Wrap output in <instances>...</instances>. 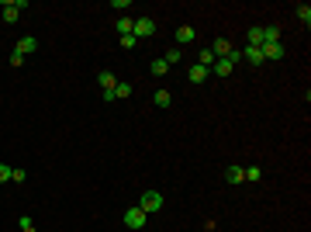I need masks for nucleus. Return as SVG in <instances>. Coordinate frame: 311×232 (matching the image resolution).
I'll return each mask as SVG.
<instances>
[{
    "label": "nucleus",
    "instance_id": "obj_6",
    "mask_svg": "<svg viewBox=\"0 0 311 232\" xmlns=\"http://www.w3.org/2000/svg\"><path fill=\"white\" fill-rule=\"evenodd\" d=\"M211 52H215V59H229V52H232V45H229V38H215V45H211Z\"/></svg>",
    "mask_w": 311,
    "mask_h": 232
},
{
    "label": "nucleus",
    "instance_id": "obj_9",
    "mask_svg": "<svg viewBox=\"0 0 311 232\" xmlns=\"http://www.w3.org/2000/svg\"><path fill=\"white\" fill-rule=\"evenodd\" d=\"M187 77H190V83H204V80L211 77V70H208V66H201V63H197V66H190V73H187Z\"/></svg>",
    "mask_w": 311,
    "mask_h": 232
},
{
    "label": "nucleus",
    "instance_id": "obj_12",
    "mask_svg": "<svg viewBox=\"0 0 311 232\" xmlns=\"http://www.w3.org/2000/svg\"><path fill=\"white\" fill-rule=\"evenodd\" d=\"M176 42H180V45L194 42V28H190V24H180V28H176Z\"/></svg>",
    "mask_w": 311,
    "mask_h": 232
},
{
    "label": "nucleus",
    "instance_id": "obj_19",
    "mask_svg": "<svg viewBox=\"0 0 311 232\" xmlns=\"http://www.w3.org/2000/svg\"><path fill=\"white\" fill-rule=\"evenodd\" d=\"M242 177L245 180H263V170L259 166H249V170H242Z\"/></svg>",
    "mask_w": 311,
    "mask_h": 232
},
{
    "label": "nucleus",
    "instance_id": "obj_24",
    "mask_svg": "<svg viewBox=\"0 0 311 232\" xmlns=\"http://www.w3.org/2000/svg\"><path fill=\"white\" fill-rule=\"evenodd\" d=\"M10 180H17V184H24V180H28V173H24V170H10Z\"/></svg>",
    "mask_w": 311,
    "mask_h": 232
},
{
    "label": "nucleus",
    "instance_id": "obj_21",
    "mask_svg": "<svg viewBox=\"0 0 311 232\" xmlns=\"http://www.w3.org/2000/svg\"><path fill=\"white\" fill-rule=\"evenodd\" d=\"M298 17H301L305 24H311V7H308V3H301V7H298Z\"/></svg>",
    "mask_w": 311,
    "mask_h": 232
},
{
    "label": "nucleus",
    "instance_id": "obj_11",
    "mask_svg": "<svg viewBox=\"0 0 311 232\" xmlns=\"http://www.w3.org/2000/svg\"><path fill=\"white\" fill-rule=\"evenodd\" d=\"M3 21H7V24L17 21V0H3Z\"/></svg>",
    "mask_w": 311,
    "mask_h": 232
},
{
    "label": "nucleus",
    "instance_id": "obj_2",
    "mask_svg": "<svg viewBox=\"0 0 311 232\" xmlns=\"http://www.w3.org/2000/svg\"><path fill=\"white\" fill-rule=\"evenodd\" d=\"M146 219H149V215H146V212H142L139 205L125 212V226H128V229H135V232H139V229H146Z\"/></svg>",
    "mask_w": 311,
    "mask_h": 232
},
{
    "label": "nucleus",
    "instance_id": "obj_5",
    "mask_svg": "<svg viewBox=\"0 0 311 232\" xmlns=\"http://www.w3.org/2000/svg\"><path fill=\"white\" fill-rule=\"evenodd\" d=\"M35 49H38V38L24 35V38H17V49H14V52H17V56H31Z\"/></svg>",
    "mask_w": 311,
    "mask_h": 232
},
{
    "label": "nucleus",
    "instance_id": "obj_13",
    "mask_svg": "<svg viewBox=\"0 0 311 232\" xmlns=\"http://www.w3.org/2000/svg\"><path fill=\"white\" fill-rule=\"evenodd\" d=\"M245 177H242V166H229L225 170V184H242Z\"/></svg>",
    "mask_w": 311,
    "mask_h": 232
},
{
    "label": "nucleus",
    "instance_id": "obj_15",
    "mask_svg": "<svg viewBox=\"0 0 311 232\" xmlns=\"http://www.w3.org/2000/svg\"><path fill=\"white\" fill-rule=\"evenodd\" d=\"M263 42H280V28H277V24L263 28Z\"/></svg>",
    "mask_w": 311,
    "mask_h": 232
},
{
    "label": "nucleus",
    "instance_id": "obj_4",
    "mask_svg": "<svg viewBox=\"0 0 311 232\" xmlns=\"http://www.w3.org/2000/svg\"><path fill=\"white\" fill-rule=\"evenodd\" d=\"M259 49H263V59H273V63L284 59V45H280V42H263Z\"/></svg>",
    "mask_w": 311,
    "mask_h": 232
},
{
    "label": "nucleus",
    "instance_id": "obj_3",
    "mask_svg": "<svg viewBox=\"0 0 311 232\" xmlns=\"http://www.w3.org/2000/svg\"><path fill=\"white\" fill-rule=\"evenodd\" d=\"M132 35H135V38H149V35H156V21L153 17H139V21H132Z\"/></svg>",
    "mask_w": 311,
    "mask_h": 232
},
{
    "label": "nucleus",
    "instance_id": "obj_14",
    "mask_svg": "<svg viewBox=\"0 0 311 232\" xmlns=\"http://www.w3.org/2000/svg\"><path fill=\"white\" fill-rule=\"evenodd\" d=\"M153 101H156V108H169V104H173V97H169L166 90H156V94H153Z\"/></svg>",
    "mask_w": 311,
    "mask_h": 232
},
{
    "label": "nucleus",
    "instance_id": "obj_25",
    "mask_svg": "<svg viewBox=\"0 0 311 232\" xmlns=\"http://www.w3.org/2000/svg\"><path fill=\"white\" fill-rule=\"evenodd\" d=\"M3 180H10V166H7V163H0V184H3Z\"/></svg>",
    "mask_w": 311,
    "mask_h": 232
},
{
    "label": "nucleus",
    "instance_id": "obj_8",
    "mask_svg": "<svg viewBox=\"0 0 311 232\" xmlns=\"http://www.w3.org/2000/svg\"><path fill=\"white\" fill-rule=\"evenodd\" d=\"M232 70H235L232 59H215V63H211V73H215V77H229Z\"/></svg>",
    "mask_w": 311,
    "mask_h": 232
},
{
    "label": "nucleus",
    "instance_id": "obj_7",
    "mask_svg": "<svg viewBox=\"0 0 311 232\" xmlns=\"http://www.w3.org/2000/svg\"><path fill=\"white\" fill-rule=\"evenodd\" d=\"M242 59H249L252 66H263L266 59H263V49H256V45H245V52H242Z\"/></svg>",
    "mask_w": 311,
    "mask_h": 232
},
{
    "label": "nucleus",
    "instance_id": "obj_26",
    "mask_svg": "<svg viewBox=\"0 0 311 232\" xmlns=\"http://www.w3.org/2000/svg\"><path fill=\"white\" fill-rule=\"evenodd\" d=\"M21 232H35V226H31V219H28V215L21 219Z\"/></svg>",
    "mask_w": 311,
    "mask_h": 232
},
{
    "label": "nucleus",
    "instance_id": "obj_17",
    "mask_svg": "<svg viewBox=\"0 0 311 232\" xmlns=\"http://www.w3.org/2000/svg\"><path fill=\"white\" fill-rule=\"evenodd\" d=\"M249 45H263V28H249Z\"/></svg>",
    "mask_w": 311,
    "mask_h": 232
},
{
    "label": "nucleus",
    "instance_id": "obj_10",
    "mask_svg": "<svg viewBox=\"0 0 311 232\" xmlns=\"http://www.w3.org/2000/svg\"><path fill=\"white\" fill-rule=\"evenodd\" d=\"M97 83L104 87V94H114V87H118V80H114V73H111V70H104V73L97 77Z\"/></svg>",
    "mask_w": 311,
    "mask_h": 232
},
{
    "label": "nucleus",
    "instance_id": "obj_16",
    "mask_svg": "<svg viewBox=\"0 0 311 232\" xmlns=\"http://www.w3.org/2000/svg\"><path fill=\"white\" fill-rule=\"evenodd\" d=\"M118 35H132V17H118Z\"/></svg>",
    "mask_w": 311,
    "mask_h": 232
},
{
    "label": "nucleus",
    "instance_id": "obj_22",
    "mask_svg": "<svg viewBox=\"0 0 311 232\" xmlns=\"http://www.w3.org/2000/svg\"><path fill=\"white\" fill-rule=\"evenodd\" d=\"M162 59H166V66H173V63H180V49H169V52H166Z\"/></svg>",
    "mask_w": 311,
    "mask_h": 232
},
{
    "label": "nucleus",
    "instance_id": "obj_18",
    "mask_svg": "<svg viewBox=\"0 0 311 232\" xmlns=\"http://www.w3.org/2000/svg\"><path fill=\"white\" fill-rule=\"evenodd\" d=\"M118 97H132V83H118V87H114V101H118Z\"/></svg>",
    "mask_w": 311,
    "mask_h": 232
},
{
    "label": "nucleus",
    "instance_id": "obj_23",
    "mask_svg": "<svg viewBox=\"0 0 311 232\" xmlns=\"http://www.w3.org/2000/svg\"><path fill=\"white\" fill-rule=\"evenodd\" d=\"M211 63H215V52H211V49H204V52H201V66H208V70H211Z\"/></svg>",
    "mask_w": 311,
    "mask_h": 232
},
{
    "label": "nucleus",
    "instance_id": "obj_20",
    "mask_svg": "<svg viewBox=\"0 0 311 232\" xmlns=\"http://www.w3.org/2000/svg\"><path fill=\"white\" fill-rule=\"evenodd\" d=\"M149 70H153L156 77H162V73H166L169 66H166V59H153V66H149Z\"/></svg>",
    "mask_w": 311,
    "mask_h": 232
},
{
    "label": "nucleus",
    "instance_id": "obj_1",
    "mask_svg": "<svg viewBox=\"0 0 311 232\" xmlns=\"http://www.w3.org/2000/svg\"><path fill=\"white\" fill-rule=\"evenodd\" d=\"M139 208H142L146 215L159 212V208H162V194H159V191H146V194H142V201H139Z\"/></svg>",
    "mask_w": 311,
    "mask_h": 232
}]
</instances>
